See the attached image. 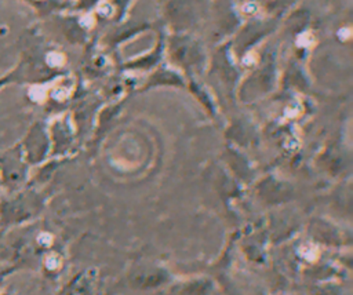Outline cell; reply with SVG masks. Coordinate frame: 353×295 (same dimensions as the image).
I'll list each match as a JSON object with an SVG mask.
<instances>
[{
  "label": "cell",
  "mask_w": 353,
  "mask_h": 295,
  "mask_svg": "<svg viewBox=\"0 0 353 295\" xmlns=\"http://www.w3.org/2000/svg\"><path fill=\"white\" fill-rule=\"evenodd\" d=\"M47 62L51 65V66H59L63 63V57L61 54H57V52H51L47 55Z\"/></svg>",
  "instance_id": "6da1fadb"
},
{
  "label": "cell",
  "mask_w": 353,
  "mask_h": 295,
  "mask_svg": "<svg viewBox=\"0 0 353 295\" xmlns=\"http://www.w3.org/2000/svg\"><path fill=\"white\" fill-rule=\"evenodd\" d=\"M11 79H12V73H11V72H10L8 74H6V76L0 77V88H1V87H4L6 84L11 83Z\"/></svg>",
  "instance_id": "7a4b0ae2"
}]
</instances>
